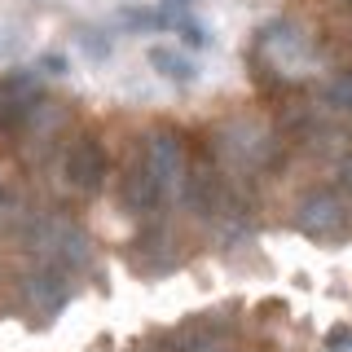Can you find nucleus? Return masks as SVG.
Returning <instances> with one entry per match:
<instances>
[{
	"mask_svg": "<svg viewBox=\"0 0 352 352\" xmlns=\"http://www.w3.org/2000/svg\"><path fill=\"white\" fill-rule=\"evenodd\" d=\"M295 229L308 234V238H317V242H339L352 229V207L335 190H317V194H308L300 203Z\"/></svg>",
	"mask_w": 352,
	"mask_h": 352,
	"instance_id": "nucleus-1",
	"label": "nucleus"
},
{
	"mask_svg": "<svg viewBox=\"0 0 352 352\" xmlns=\"http://www.w3.org/2000/svg\"><path fill=\"white\" fill-rule=\"evenodd\" d=\"M163 194H168V181H163L159 172H154V163L146 159V150H132L124 176H119V203L128 207L132 216H154L163 203Z\"/></svg>",
	"mask_w": 352,
	"mask_h": 352,
	"instance_id": "nucleus-2",
	"label": "nucleus"
},
{
	"mask_svg": "<svg viewBox=\"0 0 352 352\" xmlns=\"http://www.w3.org/2000/svg\"><path fill=\"white\" fill-rule=\"evenodd\" d=\"M62 172H66V181H71V190H80V194H97V190L106 185V176H110V154H106L102 141L88 132V137H80L71 150H66Z\"/></svg>",
	"mask_w": 352,
	"mask_h": 352,
	"instance_id": "nucleus-3",
	"label": "nucleus"
},
{
	"mask_svg": "<svg viewBox=\"0 0 352 352\" xmlns=\"http://www.w3.org/2000/svg\"><path fill=\"white\" fill-rule=\"evenodd\" d=\"M141 150H146V159L154 163V172H159L168 185L185 172V137L176 128H154Z\"/></svg>",
	"mask_w": 352,
	"mask_h": 352,
	"instance_id": "nucleus-4",
	"label": "nucleus"
},
{
	"mask_svg": "<svg viewBox=\"0 0 352 352\" xmlns=\"http://www.w3.org/2000/svg\"><path fill=\"white\" fill-rule=\"evenodd\" d=\"M66 300H71V278H66L62 264H53V269H44V273L31 278V304H36L44 317L58 313Z\"/></svg>",
	"mask_w": 352,
	"mask_h": 352,
	"instance_id": "nucleus-5",
	"label": "nucleus"
},
{
	"mask_svg": "<svg viewBox=\"0 0 352 352\" xmlns=\"http://www.w3.org/2000/svg\"><path fill=\"white\" fill-rule=\"evenodd\" d=\"M150 66H159L168 80H176V84H190L194 80V66L185 62V58H176V53H168V49H150Z\"/></svg>",
	"mask_w": 352,
	"mask_h": 352,
	"instance_id": "nucleus-6",
	"label": "nucleus"
},
{
	"mask_svg": "<svg viewBox=\"0 0 352 352\" xmlns=\"http://www.w3.org/2000/svg\"><path fill=\"white\" fill-rule=\"evenodd\" d=\"M137 247H141V251H150V256H159V251L168 247V229H154V234L137 238ZM146 269H150V273H163V269H172V256H168V260H150Z\"/></svg>",
	"mask_w": 352,
	"mask_h": 352,
	"instance_id": "nucleus-7",
	"label": "nucleus"
},
{
	"mask_svg": "<svg viewBox=\"0 0 352 352\" xmlns=\"http://www.w3.org/2000/svg\"><path fill=\"white\" fill-rule=\"evenodd\" d=\"M330 102H339V106L352 115V80H339L335 88H330Z\"/></svg>",
	"mask_w": 352,
	"mask_h": 352,
	"instance_id": "nucleus-8",
	"label": "nucleus"
}]
</instances>
